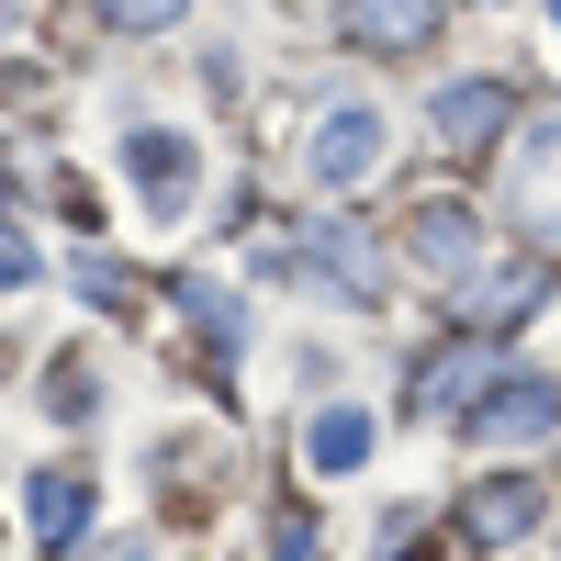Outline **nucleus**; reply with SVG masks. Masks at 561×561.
Returning <instances> with one entry per match:
<instances>
[{
    "label": "nucleus",
    "instance_id": "nucleus-4",
    "mask_svg": "<svg viewBox=\"0 0 561 561\" xmlns=\"http://www.w3.org/2000/svg\"><path fill=\"white\" fill-rule=\"evenodd\" d=\"M550 427H561V393H539V382L494 393V404L472 415V438H494V449H505V438H550Z\"/></svg>",
    "mask_w": 561,
    "mask_h": 561
},
{
    "label": "nucleus",
    "instance_id": "nucleus-2",
    "mask_svg": "<svg viewBox=\"0 0 561 561\" xmlns=\"http://www.w3.org/2000/svg\"><path fill=\"white\" fill-rule=\"evenodd\" d=\"M304 158H314L325 192H348V180H370V158H382V124H370L359 102H337V113L314 124V147H304Z\"/></svg>",
    "mask_w": 561,
    "mask_h": 561
},
{
    "label": "nucleus",
    "instance_id": "nucleus-17",
    "mask_svg": "<svg viewBox=\"0 0 561 561\" xmlns=\"http://www.w3.org/2000/svg\"><path fill=\"white\" fill-rule=\"evenodd\" d=\"M550 23H561V0H550Z\"/></svg>",
    "mask_w": 561,
    "mask_h": 561
},
{
    "label": "nucleus",
    "instance_id": "nucleus-11",
    "mask_svg": "<svg viewBox=\"0 0 561 561\" xmlns=\"http://www.w3.org/2000/svg\"><path fill=\"white\" fill-rule=\"evenodd\" d=\"M528 517H539L528 483H483V494H472V539H528Z\"/></svg>",
    "mask_w": 561,
    "mask_h": 561
},
{
    "label": "nucleus",
    "instance_id": "nucleus-16",
    "mask_svg": "<svg viewBox=\"0 0 561 561\" xmlns=\"http://www.w3.org/2000/svg\"><path fill=\"white\" fill-rule=\"evenodd\" d=\"M23 280H34V248L12 237V225H0V293H23Z\"/></svg>",
    "mask_w": 561,
    "mask_h": 561
},
{
    "label": "nucleus",
    "instance_id": "nucleus-13",
    "mask_svg": "<svg viewBox=\"0 0 561 561\" xmlns=\"http://www.w3.org/2000/svg\"><path fill=\"white\" fill-rule=\"evenodd\" d=\"M415 259L449 270V280H472V225H460V214H427V225H415Z\"/></svg>",
    "mask_w": 561,
    "mask_h": 561
},
{
    "label": "nucleus",
    "instance_id": "nucleus-9",
    "mask_svg": "<svg viewBox=\"0 0 561 561\" xmlns=\"http://www.w3.org/2000/svg\"><path fill=\"white\" fill-rule=\"evenodd\" d=\"M304 449H314V472H359V460H370V415H359V404L314 415V438H304Z\"/></svg>",
    "mask_w": 561,
    "mask_h": 561
},
{
    "label": "nucleus",
    "instance_id": "nucleus-6",
    "mask_svg": "<svg viewBox=\"0 0 561 561\" xmlns=\"http://www.w3.org/2000/svg\"><path fill=\"white\" fill-rule=\"evenodd\" d=\"M494 124H505V90L494 79H449L438 90V135H449V147H483Z\"/></svg>",
    "mask_w": 561,
    "mask_h": 561
},
{
    "label": "nucleus",
    "instance_id": "nucleus-5",
    "mask_svg": "<svg viewBox=\"0 0 561 561\" xmlns=\"http://www.w3.org/2000/svg\"><path fill=\"white\" fill-rule=\"evenodd\" d=\"M348 34L359 45H427L438 34V0H348Z\"/></svg>",
    "mask_w": 561,
    "mask_h": 561
},
{
    "label": "nucleus",
    "instance_id": "nucleus-18",
    "mask_svg": "<svg viewBox=\"0 0 561 561\" xmlns=\"http://www.w3.org/2000/svg\"><path fill=\"white\" fill-rule=\"evenodd\" d=\"M0 12H12V0H0Z\"/></svg>",
    "mask_w": 561,
    "mask_h": 561
},
{
    "label": "nucleus",
    "instance_id": "nucleus-10",
    "mask_svg": "<svg viewBox=\"0 0 561 561\" xmlns=\"http://www.w3.org/2000/svg\"><path fill=\"white\" fill-rule=\"evenodd\" d=\"M528 304H539V280H528V270H483L472 293H460V314H472V325H505V314H528Z\"/></svg>",
    "mask_w": 561,
    "mask_h": 561
},
{
    "label": "nucleus",
    "instance_id": "nucleus-15",
    "mask_svg": "<svg viewBox=\"0 0 561 561\" xmlns=\"http://www.w3.org/2000/svg\"><path fill=\"white\" fill-rule=\"evenodd\" d=\"M45 404H57V415H90V370H79V359H57V382H45Z\"/></svg>",
    "mask_w": 561,
    "mask_h": 561
},
{
    "label": "nucleus",
    "instance_id": "nucleus-3",
    "mask_svg": "<svg viewBox=\"0 0 561 561\" xmlns=\"http://www.w3.org/2000/svg\"><path fill=\"white\" fill-rule=\"evenodd\" d=\"M34 539H45V550H79V539H90V483L57 472V460L34 472Z\"/></svg>",
    "mask_w": 561,
    "mask_h": 561
},
{
    "label": "nucleus",
    "instance_id": "nucleus-8",
    "mask_svg": "<svg viewBox=\"0 0 561 561\" xmlns=\"http://www.w3.org/2000/svg\"><path fill=\"white\" fill-rule=\"evenodd\" d=\"M517 214L528 225H561V135H539V147L517 158Z\"/></svg>",
    "mask_w": 561,
    "mask_h": 561
},
{
    "label": "nucleus",
    "instance_id": "nucleus-12",
    "mask_svg": "<svg viewBox=\"0 0 561 561\" xmlns=\"http://www.w3.org/2000/svg\"><path fill=\"white\" fill-rule=\"evenodd\" d=\"M314 270H337V293H370V237L359 225H314Z\"/></svg>",
    "mask_w": 561,
    "mask_h": 561
},
{
    "label": "nucleus",
    "instance_id": "nucleus-7",
    "mask_svg": "<svg viewBox=\"0 0 561 561\" xmlns=\"http://www.w3.org/2000/svg\"><path fill=\"white\" fill-rule=\"evenodd\" d=\"M483 348H460V359H438V370H415V415H460V404H472L483 393Z\"/></svg>",
    "mask_w": 561,
    "mask_h": 561
},
{
    "label": "nucleus",
    "instance_id": "nucleus-1",
    "mask_svg": "<svg viewBox=\"0 0 561 561\" xmlns=\"http://www.w3.org/2000/svg\"><path fill=\"white\" fill-rule=\"evenodd\" d=\"M124 169H135V192H147L158 214H180V203H192V180H203V147H192V135H169V124H135V135H124Z\"/></svg>",
    "mask_w": 561,
    "mask_h": 561
},
{
    "label": "nucleus",
    "instance_id": "nucleus-14",
    "mask_svg": "<svg viewBox=\"0 0 561 561\" xmlns=\"http://www.w3.org/2000/svg\"><path fill=\"white\" fill-rule=\"evenodd\" d=\"M102 12H113L124 34H158V23H180V0H102Z\"/></svg>",
    "mask_w": 561,
    "mask_h": 561
}]
</instances>
